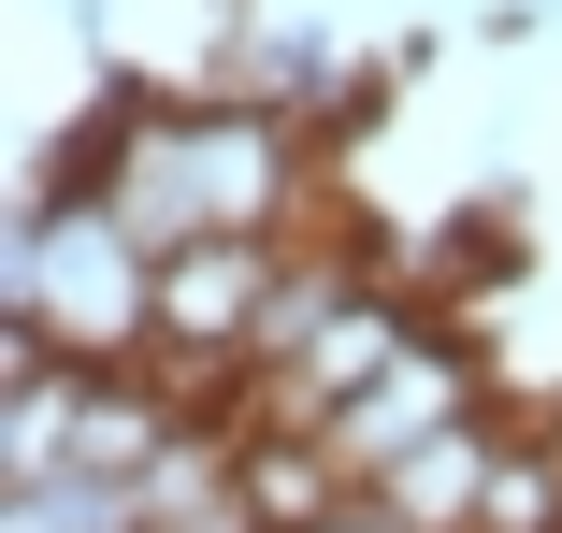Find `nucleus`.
<instances>
[{
    "mask_svg": "<svg viewBox=\"0 0 562 533\" xmlns=\"http://www.w3.org/2000/svg\"><path fill=\"white\" fill-rule=\"evenodd\" d=\"M44 173L116 188V217L173 260L202 231H317V145L188 72H101V101L44 145Z\"/></svg>",
    "mask_w": 562,
    "mask_h": 533,
    "instance_id": "obj_1",
    "label": "nucleus"
},
{
    "mask_svg": "<svg viewBox=\"0 0 562 533\" xmlns=\"http://www.w3.org/2000/svg\"><path fill=\"white\" fill-rule=\"evenodd\" d=\"M0 332H44V347H72L87 375L159 361V246L116 217V188L30 159L15 246H0Z\"/></svg>",
    "mask_w": 562,
    "mask_h": 533,
    "instance_id": "obj_2",
    "label": "nucleus"
},
{
    "mask_svg": "<svg viewBox=\"0 0 562 533\" xmlns=\"http://www.w3.org/2000/svg\"><path fill=\"white\" fill-rule=\"evenodd\" d=\"M289 246H303V231H202V246H173V260H159V361H145V375H173L188 404H232Z\"/></svg>",
    "mask_w": 562,
    "mask_h": 533,
    "instance_id": "obj_3",
    "label": "nucleus"
},
{
    "mask_svg": "<svg viewBox=\"0 0 562 533\" xmlns=\"http://www.w3.org/2000/svg\"><path fill=\"white\" fill-rule=\"evenodd\" d=\"M462 418H491V361H476V332H447V317H432V332H418V347H404L347 418H331L317 447L347 462V490H375L390 462H418L432 433H462Z\"/></svg>",
    "mask_w": 562,
    "mask_h": 533,
    "instance_id": "obj_4",
    "label": "nucleus"
},
{
    "mask_svg": "<svg viewBox=\"0 0 562 533\" xmlns=\"http://www.w3.org/2000/svg\"><path fill=\"white\" fill-rule=\"evenodd\" d=\"M72 404H87V361L44 347V332H0V490H30L72 462Z\"/></svg>",
    "mask_w": 562,
    "mask_h": 533,
    "instance_id": "obj_5",
    "label": "nucleus"
},
{
    "mask_svg": "<svg viewBox=\"0 0 562 533\" xmlns=\"http://www.w3.org/2000/svg\"><path fill=\"white\" fill-rule=\"evenodd\" d=\"M491 462H505V404H491V418H462V433H432L418 462H390L361 504H375L390 533H476V504H491Z\"/></svg>",
    "mask_w": 562,
    "mask_h": 533,
    "instance_id": "obj_6",
    "label": "nucleus"
},
{
    "mask_svg": "<svg viewBox=\"0 0 562 533\" xmlns=\"http://www.w3.org/2000/svg\"><path fill=\"white\" fill-rule=\"evenodd\" d=\"M232 447H246V504H260V533H317L331 504H347V462H331L303 418H232Z\"/></svg>",
    "mask_w": 562,
    "mask_h": 533,
    "instance_id": "obj_7",
    "label": "nucleus"
},
{
    "mask_svg": "<svg viewBox=\"0 0 562 533\" xmlns=\"http://www.w3.org/2000/svg\"><path fill=\"white\" fill-rule=\"evenodd\" d=\"M476 533H562V447H548V418H505V462H491Z\"/></svg>",
    "mask_w": 562,
    "mask_h": 533,
    "instance_id": "obj_8",
    "label": "nucleus"
},
{
    "mask_svg": "<svg viewBox=\"0 0 562 533\" xmlns=\"http://www.w3.org/2000/svg\"><path fill=\"white\" fill-rule=\"evenodd\" d=\"M0 533H145V490H101V476H30V490H0Z\"/></svg>",
    "mask_w": 562,
    "mask_h": 533,
    "instance_id": "obj_9",
    "label": "nucleus"
},
{
    "mask_svg": "<svg viewBox=\"0 0 562 533\" xmlns=\"http://www.w3.org/2000/svg\"><path fill=\"white\" fill-rule=\"evenodd\" d=\"M317 533H390V519H375V504H361V490H347V504H331V519H317Z\"/></svg>",
    "mask_w": 562,
    "mask_h": 533,
    "instance_id": "obj_10",
    "label": "nucleus"
},
{
    "mask_svg": "<svg viewBox=\"0 0 562 533\" xmlns=\"http://www.w3.org/2000/svg\"><path fill=\"white\" fill-rule=\"evenodd\" d=\"M548 447H562V404H548Z\"/></svg>",
    "mask_w": 562,
    "mask_h": 533,
    "instance_id": "obj_11",
    "label": "nucleus"
}]
</instances>
